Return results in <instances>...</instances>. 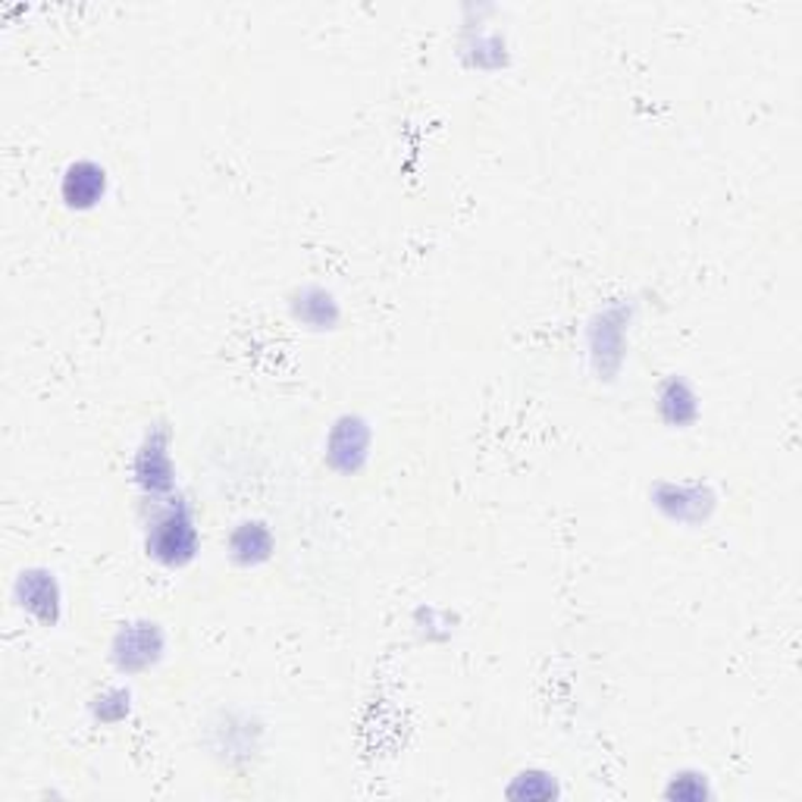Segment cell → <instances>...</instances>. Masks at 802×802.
Wrapping results in <instances>:
<instances>
[{"mask_svg":"<svg viewBox=\"0 0 802 802\" xmlns=\"http://www.w3.org/2000/svg\"><path fill=\"white\" fill-rule=\"evenodd\" d=\"M23 577H25V574H23ZM23 583L28 586V589H25V602H28V608H38V605H45L47 611H50V605H57V602H54V593H50V589H54V580L42 577V589H32L28 577H25ZM25 602H23V605H25Z\"/></svg>","mask_w":802,"mask_h":802,"instance_id":"4","label":"cell"},{"mask_svg":"<svg viewBox=\"0 0 802 802\" xmlns=\"http://www.w3.org/2000/svg\"><path fill=\"white\" fill-rule=\"evenodd\" d=\"M104 170L94 167V163H76L69 167L67 179H64V198L69 207H79V210H89L98 200L104 198Z\"/></svg>","mask_w":802,"mask_h":802,"instance_id":"2","label":"cell"},{"mask_svg":"<svg viewBox=\"0 0 802 802\" xmlns=\"http://www.w3.org/2000/svg\"><path fill=\"white\" fill-rule=\"evenodd\" d=\"M160 652V640H157V630L145 627V630H126L119 637V646H116V658L123 668H148Z\"/></svg>","mask_w":802,"mask_h":802,"instance_id":"3","label":"cell"},{"mask_svg":"<svg viewBox=\"0 0 802 802\" xmlns=\"http://www.w3.org/2000/svg\"><path fill=\"white\" fill-rule=\"evenodd\" d=\"M148 549L167 564H182L195 555V527H192L188 512L173 508V512L163 514L151 530Z\"/></svg>","mask_w":802,"mask_h":802,"instance_id":"1","label":"cell"}]
</instances>
